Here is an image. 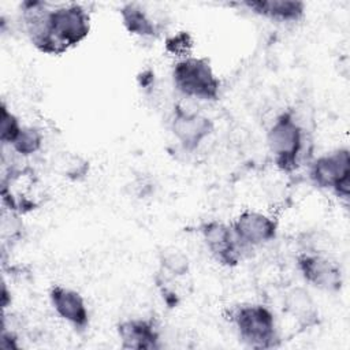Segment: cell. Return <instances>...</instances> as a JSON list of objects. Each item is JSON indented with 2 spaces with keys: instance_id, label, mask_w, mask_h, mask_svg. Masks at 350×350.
<instances>
[{
  "instance_id": "obj_1",
  "label": "cell",
  "mask_w": 350,
  "mask_h": 350,
  "mask_svg": "<svg viewBox=\"0 0 350 350\" xmlns=\"http://www.w3.org/2000/svg\"><path fill=\"white\" fill-rule=\"evenodd\" d=\"M22 21L36 49L45 55H62L81 44L90 33V14L77 3L55 7L44 1H23Z\"/></svg>"
},
{
  "instance_id": "obj_2",
  "label": "cell",
  "mask_w": 350,
  "mask_h": 350,
  "mask_svg": "<svg viewBox=\"0 0 350 350\" xmlns=\"http://www.w3.org/2000/svg\"><path fill=\"white\" fill-rule=\"evenodd\" d=\"M174 86L186 97L202 101H217L221 82L208 57L187 56L178 59L171 71Z\"/></svg>"
},
{
  "instance_id": "obj_3",
  "label": "cell",
  "mask_w": 350,
  "mask_h": 350,
  "mask_svg": "<svg viewBox=\"0 0 350 350\" xmlns=\"http://www.w3.org/2000/svg\"><path fill=\"white\" fill-rule=\"evenodd\" d=\"M239 339L252 349H272L279 345V332L273 312L262 304H241L231 312Z\"/></svg>"
},
{
  "instance_id": "obj_4",
  "label": "cell",
  "mask_w": 350,
  "mask_h": 350,
  "mask_svg": "<svg viewBox=\"0 0 350 350\" xmlns=\"http://www.w3.org/2000/svg\"><path fill=\"white\" fill-rule=\"evenodd\" d=\"M267 145L275 165L283 172H293L304 148V130L293 109L280 112L267 131Z\"/></svg>"
},
{
  "instance_id": "obj_5",
  "label": "cell",
  "mask_w": 350,
  "mask_h": 350,
  "mask_svg": "<svg viewBox=\"0 0 350 350\" xmlns=\"http://www.w3.org/2000/svg\"><path fill=\"white\" fill-rule=\"evenodd\" d=\"M309 178L316 187L329 190L336 197L347 201L350 194L349 148H336L316 157L310 163Z\"/></svg>"
},
{
  "instance_id": "obj_6",
  "label": "cell",
  "mask_w": 350,
  "mask_h": 350,
  "mask_svg": "<svg viewBox=\"0 0 350 350\" xmlns=\"http://www.w3.org/2000/svg\"><path fill=\"white\" fill-rule=\"evenodd\" d=\"M297 268L301 276L310 286L327 291L338 293L343 286V271L339 262L324 252L302 250L297 256Z\"/></svg>"
},
{
  "instance_id": "obj_7",
  "label": "cell",
  "mask_w": 350,
  "mask_h": 350,
  "mask_svg": "<svg viewBox=\"0 0 350 350\" xmlns=\"http://www.w3.org/2000/svg\"><path fill=\"white\" fill-rule=\"evenodd\" d=\"M198 231L208 252L220 265L232 268L239 264L242 246L237 241L231 226L213 219L201 223Z\"/></svg>"
},
{
  "instance_id": "obj_8",
  "label": "cell",
  "mask_w": 350,
  "mask_h": 350,
  "mask_svg": "<svg viewBox=\"0 0 350 350\" xmlns=\"http://www.w3.org/2000/svg\"><path fill=\"white\" fill-rule=\"evenodd\" d=\"M230 226L242 249L265 245L273 241L278 234L276 220L254 209L242 211Z\"/></svg>"
},
{
  "instance_id": "obj_9",
  "label": "cell",
  "mask_w": 350,
  "mask_h": 350,
  "mask_svg": "<svg viewBox=\"0 0 350 350\" xmlns=\"http://www.w3.org/2000/svg\"><path fill=\"white\" fill-rule=\"evenodd\" d=\"M213 122L208 116L175 105L171 131L185 150H196L213 133Z\"/></svg>"
},
{
  "instance_id": "obj_10",
  "label": "cell",
  "mask_w": 350,
  "mask_h": 350,
  "mask_svg": "<svg viewBox=\"0 0 350 350\" xmlns=\"http://www.w3.org/2000/svg\"><path fill=\"white\" fill-rule=\"evenodd\" d=\"M49 302L56 314L82 332L89 327V309L82 294L63 284H53L49 288Z\"/></svg>"
},
{
  "instance_id": "obj_11",
  "label": "cell",
  "mask_w": 350,
  "mask_h": 350,
  "mask_svg": "<svg viewBox=\"0 0 350 350\" xmlns=\"http://www.w3.org/2000/svg\"><path fill=\"white\" fill-rule=\"evenodd\" d=\"M116 332L123 349L157 350L161 349L160 331L150 319L131 317L118 323Z\"/></svg>"
},
{
  "instance_id": "obj_12",
  "label": "cell",
  "mask_w": 350,
  "mask_h": 350,
  "mask_svg": "<svg viewBox=\"0 0 350 350\" xmlns=\"http://www.w3.org/2000/svg\"><path fill=\"white\" fill-rule=\"evenodd\" d=\"M241 5L256 15L278 22H297L305 15V3L299 0H246Z\"/></svg>"
},
{
  "instance_id": "obj_13",
  "label": "cell",
  "mask_w": 350,
  "mask_h": 350,
  "mask_svg": "<svg viewBox=\"0 0 350 350\" xmlns=\"http://www.w3.org/2000/svg\"><path fill=\"white\" fill-rule=\"evenodd\" d=\"M284 309L304 329L319 324V309L310 294L302 287H294L286 294Z\"/></svg>"
},
{
  "instance_id": "obj_14",
  "label": "cell",
  "mask_w": 350,
  "mask_h": 350,
  "mask_svg": "<svg viewBox=\"0 0 350 350\" xmlns=\"http://www.w3.org/2000/svg\"><path fill=\"white\" fill-rule=\"evenodd\" d=\"M119 14L124 29L130 34L142 38H152L159 34V25L141 4L126 3L120 7Z\"/></svg>"
},
{
  "instance_id": "obj_15",
  "label": "cell",
  "mask_w": 350,
  "mask_h": 350,
  "mask_svg": "<svg viewBox=\"0 0 350 350\" xmlns=\"http://www.w3.org/2000/svg\"><path fill=\"white\" fill-rule=\"evenodd\" d=\"M44 144V135L40 129L34 126H22L21 131L11 142L10 148L22 157L31 156L41 150Z\"/></svg>"
},
{
  "instance_id": "obj_16",
  "label": "cell",
  "mask_w": 350,
  "mask_h": 350,
  "mask_svg": "<svg viewBox=\"0 0 350 350\" xmlns=\"http://www.w3.org/2000/svg\"><path fill=\"white\" fill-rule=\"evenodd\" d=\"M160 273L170 278H180L189 273V258L178 249H164L159 256Z\"/></svg>"
},
{
  "instance_id": "obj_17",
  "label": "cell",
  "mask_w": 350,
  "mask_h": 350,
  "mask_svg": "<svg viewBox=\"0 0 350 350\" xmlns=\"http://www.w3.org/2000/svg\"><path fill=\"white\" fill-rule=\"evenodd\" d=\"M23 124H21L19 118L7 107L5 103L1 104L0 115V141L3 145H11Z\"/></svg>"
},
{
  "instance_id": "obj_18",
  "label": "cell",
  "mask_w": 350,
  "mask_h": 350,
  "mask_svg": "<svg viewBox=\"0 0 350 350\" xmlns=\"http://www.w3.org/2000/svg\"><path fill=\"white\" fill-rule=\"evenodd\" d=\"M193 45L194 40L189 31H178L176 34L168 37L164 42L165 51L178 59L190 56Z\"/></svg>"
},
{
  "instance_id": "obj_19",
  "label": "cell",
  "mask_w": 350,
  "mask_h": 350,
  "mask_svg": "<svg viewBox=\"0 0 350 350\" xmlns=\"http://www.w3.org/2000/svg\"><path fill=\"white\" fill-rule=\"evenodd\" d=\"M60 167L63 176L71 180H79L85 178L89 172V161L78 154H70L64 157Z\"/></svg>"
},
{
  "instance_id": "obj_20",
  "label": "cell",
  "mask_w": 350,
  "mask_h": 350,
  "mask_svg": "<svg viewBox=\"0 0 350 350\" xmlns=\"http://www.w3.org/2000/svg\"><path fill=\"white\" fill-rule=\"evenodd\" d=\"M1 347L4 349H18V343H16V336L14 335V332L7 331L5 327L1 332Z\"/></svg>"
}]
</instances>
